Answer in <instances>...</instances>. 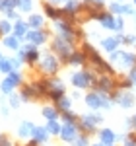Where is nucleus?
Instances as JSON below:
<instances>
[{
    "label": "nucleus",
    "mask_w": 136,
    "mask_h": 146,
    "mask_svg": "<svg viewBox=\"0 0 136 146\" xmlns=\"http://www.w3.org/2000/svg\"><path fill=\"white\" fill-rule=\"evenodd\" d=\"M95 80H97V74L93 68H84V70H76L70 74V84L76 90H90L93 88Z\"/></svg>",
    "instance_id": "1"
},
{
    "label": "nucleus",
    "mask_w": 136,
    "mask_h": 146,
    "mask_svg": "<svg viewBox=\"0 0 136 146\" xmlns=\"http://www.w3.org/2000/svg\"><path fill=\"white\" fill-rule=\"evenodd\" d=\"M84 103L90 107L91 111H97V109H111L113 107V98L111 94H101V92H88L84 96Z\"/></svg>",
    "instance_id": "2"
},
{
    "label": "nucleus",
    "mask_w": 136,
    "mask_h": 146,
    "mask_svg": "<svg viewBox=\"0 0 136 146\" xmlns=\"http://www.w3.org/2000/svg\"><path fill=\"white\" fill-rule=\"evenodd\" d=\"M109 62L117 70H130L132 66H136V55L130 53V51L119 49V51H115V53L109 55Z\"/></svg>",
    "instance_id": "3"
},
{
    "label": "nucleus",
    "mask_w": 136,
    "mask_h": 146,
    "mask_svg": "<svg viewBox=\"0 0 136 146\" xmlns=\"http://www.w3.org/2000/svg\"><path fill=\"white\" fill-rule=\"evenodd\" d=\"M60 64L62 60L58 58L53 51H47V53H41V58H39V68L41 72L47 74V76H55L58 70H60Z\"/></svg>",
    "instance_id": "4"
},
{
    "label": "nucleus",
    "mask_w": 136,
    "mask_h": 146,
    "mask_svg": "<svg viewBox=\"0 0 136 146\" xmlns=\"http://www.w3.org/2000/svg\"><path fill=\"white\" fill-rule=\"evenodd\" d=\"M51 51L66 64V60L70 58V55H72L76 49H74V43H72V41H68V39H64V37L57 35V37L53 39V43H51Z\"/></svg>",
    "instance_id": "5"
},
{
    "label": "nucleus",
    "mask_w": 136,
    "mask_h": 146,
    "mask_svg": "<svg viewBox=\"0 0 136 146\" xmlns=\"http://www.w3.org/2000/svg\"><path fill=\"white\" fill-rule=\"evenodd\" d=\"M103 123V117L99 113H84L78 121V127L82 131V135H91L97 131V127Z\"/></svg>",
    "instance_id": "6"
},
{
    "label": "nucleus",
    "mask_w": 136,
    "mask_h": 146,
    "mask_svg": "<svg viewBox=\"0 0 136 146\" xmlns=\"http://www.w3.org/2000/svg\"><path fill=\"white\" fill-rule=\"evenodd\" d=\"M55 31H57V35L64 37V39L72 41V43H76L78 31H76V27L72 25V22H70V20H64V18H60V20H55Z\"/></svg>",
    "instance_id": "7"
},
{
    "label": "nucleus",
    "mask_w": 136,
    "mask_h": 146,
    "mask_svg": "<svg viewBox=\"0 0 136 146\" xmlns=\"http://www.w3.org/2000/svg\"><path fill=\"white\" fill-rule=\"evenodd\" d=\"M111 98L123 109H130V107H134V103H136V96H134V92H130V90H115L111 94Z\"/></svg>",
    "instance_id": "8"
},
{
    "label": "nucleus",
    "mask_w": 136,
    "mask_h": 146,
    "mask_svg": "<svg viewBox=\"0 0 136 146\" xmlns=\"http://www.w3.org/2000/svg\"><path fill=\"white\" fill-rule=\"evenodd\" d=\"M18 56L22 58L23 62H27V64H35V62H39L41 53H39L37 45H33V43H23L20 47V51H18Z\"/></svg>",
    "instance_id": "9"
},
{
    "label": "nucleus",
    "mask_w": 136,
    "mask_h": 146,
    "mask_svg": "<svg viewBox=\"0 0 136 146\" xmlns=\"http://www.w3.org/2000/svg\"><path fill=\"white\" fill-rule=\"evenodd\" d=\"M93 90L101 94H113L117 90V78L109 74H97V80L93 84Z\"/></svg>",
    "instance_id": "10"
},
{
    "label": "nucleus",
    "mask_w": 136,
    "mask_h": 146,
    "mask_svg": "<svg viewBox=\"0 0 136 146\" xmlns=\"http://www.w3.org/2000/svg\"><path fill=\"white\" fill-rule=\"evenodd\" d=\"M80 135H82V131H80L78 123H62V129H60V135L58 136H60L64 142L72 144Z\"/></svg>",
    "instance_id": "11"
},
{
    "label": "nucleus",
    "mask_w": 136,
    "mask_h": 146,
    "mask_svg": "<svg viewBox=\"0 0 136 146\" xmlns=\"http://www.w3.org/2000/svg\"><path fill=\"white\" fill-rule=\"evenodd\" d=\"M62 96H66V90H64V84L60 82L58 78H55V76H51L49 78V98L57 103Z\"/></svg>",
    "instance_id": "12"
},
{
    "label": "nucleus",
    "mask_w": 136,
    "mask_h": 146,
    "mask_svg": "<svg viewBox=\"0 0 136 146\" xmlns=\"http://www.w3.org/2000/svg\"><path fill=\"white\" fill-rule=\"evenodd\" d=\"M99 45L105 53H115V51H119L121 45H123V39H121V33L119 35H113V37H101V41H99Z\"/></svg>",
    "instance_id": "13"
},
{
    "label": "nucleus",
    "mask_w": 136,
    "mask_h": 146,
    "mask_svg": "<svg viewBox=\"0 0 136 146\" xmlns=\"http://www.w3.org/2000/svg\"><path fill=\"white\" fill-rule=\"evenodd\" d=\"M47 39H49V33L45 29H29L27 35H25V41L27 43H33V45H45Z\"/></svg>",
    "instance_id": "14"
},
{
    "label": "nucleus",
    "mask_w": 136,
    "mask_h": 146,
    "mask_svg": "<svg viewBox=\"0 0 136 146\" xmlns=\"http://www.w3.org/2000/svg\"><path fill=\"white\" fill-rule=\"evenodd\" d=\"M109 12L113 14V16H125V14H128V16H134L136 10L130 6V4H123V2H111L109 4Z\"/></svg>",
    "instance_id": "15"
},
{
    "label": "nucleus",
    "mask_w": 136,
    "mask_h": 146,
    "mask_svg": "<svg viewBox=\"0 0 136 146\" xmlns=\"http://www.w3.org/2000/svg\"><path fill=\"white\" fill-rule=\"evenodd\" d=\"M97 136H99V142L105 144V146H111L119 140V135L115 133L113 129H101V131L97 133Z\"/></svg>",
    "instance_id": "16"
},
{
    "label": "nucleus",
    "mask_w": 136,
    "mask_h": 146,
    "mask_svg": "<svg viewBox=\"0 0 136 146\" xmlns=\"http://www.w3.org/2000/svg\"><path fill=\"white\" fill-rule=\"evenodd\" d=\"M68 66H74V68H82L88 64V58H86V53L84 51H74L72 55H70V58L66 60Z\"/></svg>",
    "instance_id": "17"
},
{
    "label": "nucleus",
    "mask_w": 136,
    "mask_h": 146,
    "mask_svg": "<svg viewBox=\"0 0 136 146\" xmlns=\"http://www.w3.org/2000/svg\"><path fill=\"white\" fill-rule=\"evenodd\" d=\"M49 131H47V127H37L35 125L33 129V135H31V140H33L35 144H45L47 140H49Z\"/></svg>",
    "instance_id": "18"
},
{
    "label": "nucleus",
    "mask_w": 136,
    "mask_h": 146,
    "mask_svg": "<svg viewBox=\"0 0 136 146\" xmlns=\"http://www.w3.org/2000/svg\"><path fill=\"white\" fill-rule=\"evenodd\" d=\"M33 129H35V125L31 121H22L20 127H18V136L22 140H27V138H31V135H33Z\"/></svg>",
    "instance_id": "19"
},
{
    "label": "nucleus",
    "mask_w": 136,
    "mask_h": 146,
    "mask_svg": "<svg viewBox=\"0 0 136 146\" xmlns=\"http://www.w3.org/2000/svg\"><path fill=\"white\" fill-rule=\"evenodd\" d=\"M43 10H45L47 18H51L53 22H55V20H60V18L64 16V10H60V8H57L55 4H45V6H43Z\"/></svg>",
    "instance_id": "20"
},
{
    "label": "nucleus",
    "mask_w": 136,
    "mask_h": 146,
    "mask_svg": "<svg viewBox=\"0 0 136 146\" xmlns=\"http://www.w3.org/2000/svg\"><path fill=\"white\" fill-rule=\"evenodd\" d=\"M41 115L45 117L47 121H57V119H60V111L57 109V105H45L41 109Z\"/></svg>",
    "instance_id": "21"
},
{
    "label": "nucleus",
    "mask_w": 136,
    "mask_h": 146,
    "mask_svg": "<svg viewBox=\"0 0 136 146\" xmlns=\"http://www.w3.org/2000/svg\"><path fill=\"white\" fill-rule=\"evenodd\" d=\"M29 29H31V27H29V23H27V22L18 20V22L14 23V35H16V37H20V39H25V35H27Z\"/></svg>",
    "instance_id": "22"
},
{
    "label": "nucleus",
    "mask_w": 136,
    "mask_h": 146,
    "mask_svg": "<svg viewBox=\"0 0 136 146\" xmlns=\"http://www.w3.org/2000/svg\"><path fill=\"white\" fill-rule=\"evenodd\" d=\"M80 8H82V2H78V0H68L66 4H64V16L74 18L80 12Z\"/></svg>",
    "instance_id": "23"
},
{
    "label": "nucleus",
    "mask_w": 136,
    "mask_h": 146,
    "mask_svg": "<svg viewBox=\"0 0 136 146\" xmlns=\"http://www.w3.org/2000/svg\"><path fill=\"white\" fill-rule=\"evenodd\" d=\"M4 47H6V49H12V51H20V47H22L20 37H16V35H6V37H4Z\"/></svg>",
    "instance_id": "24"
},
{
    "label": "nucleus",
    "mask_w": 136,
    "mask_h": 146,
    "mask_svg": "<svg viewBox=\"0 0 136 146\" xmlns=\"http://www.w3.org/2000/svg\"><path fill=\"white\" fill-rule=\"evenodd\" d=\"M16 88H18V86H16V84H14L8 76L2 80V84H0V92H2V96H12Z\"/></svg>",
    "instance_id": "25"
},
{
    "label": "nucleus",
    "mask_w": 136,
    "mask_h": 146,
    "mask_svg": "<svg viewBox=\"0 0 136 146\" xmlns=\"http://www.w3.org/2000/svg\"><path fill=\"white\" fill-rule=\"evenodd\" d=\"M72 98H68V96H62V98H60V100L57 101V103H55V105H57V109L60 113H64V111H70V109H72Z\"/></svg>",
    "instance_id": "26"
},
{
    "label": "nucleus",
    "mask_w": 136,
    "mask_h": 146,
    "mask_svg": "<svg viewBox=\"0 0 136 146\" xmlns=\"http://www.w3.org/2000/svg\"><path fill=\"white\" fill-rule=\"evenodd\" d=\"M27 23H29V27H31V29H43L45 20H43V16H41V14H31V16H29V20H27Z\"/></svg>",
    "instance_id": "27"
},
{
    "label": "nucleus",
    "mask_w": 136,
    "mask_h": 146,
    "mask_svg": "<svg viewBox=\"0 0 136 146\" xmlns=\"http://www.w3.org/2000/svg\"><path fill=\"white\" fill-rule=\"evenodd\" d=\"M47 131H49V135L51 136H58L60 135V129H62V125L58 123V119L57 121H47Z\"/></svg>",
    "instance_id": "28"
},
{
    "label": "nucleus",
    "mask_w": 136,
    "mask_h": 146,
    "mask_svg": "<svg viewBox=\"0 0 136 146\" xmlns=\"http://www.w3.org/2000/svg\"><path fill=\"white\" fill-rule=\"evenodd\" d=\"M60 121H62V123H78L80 117H78V115H76L74 111H72V109H70V111L60 113Z\"/></svg>",
    "instance_id": "29"
},
{
    "label": "nucleus",
    "mask_w": 136,
    "mask_h": 146,
    "mask_svg": "<svg viewBox=\"0 0 136 146\" xmlns=\"http://www.w3.org/2000/svg\"><path fill=\"white\" fill-rule=\"evenodd\" d=\"M12 70H14V68H12V60L6 58V56H2V58H0V74H6V76H8Z\"/></svg>",
    "instance_id": "30"
},
{
    "label": "nucleus",
    "mask_w": 136,
    "mask_h": 146,
    "mask_svg": "<svg viewBox=\"0 0 136 146\" xmlns=\"http://www.w3.org/2000/svg\"><path fill=\"white\" fill-rule=\"evenodd\" d=\"M12 31H14V25H12L8 20H2V22H0V35L6 37V35H10Z\"/></svg>",
    "instance_id": "31"
},
{
    "label": "nucleus",
    "mask_w": 136,
    "mask_h": 146,
    "mask_svg": "<svg viewBox=\"0 0 136 146\" xmlns=\"http://www.w3.org/2000/svg\"><path fill=\"white\" fill-rule=\"evenodd\" d=\"M121 39H123V45L136 47V35L134 33H121Z\"/></svg>",
    "instance_id": "32"
},
{
    "label": "nucleus",
    "mask_w": 136,
    "mask_h": 146,
    "mask_svg": "<svg viewBox=\"0 0 136 146\" xmlns=\"http://www.w3.org/2000/svg\"><path fill=\"white\" fill-rule=\"evenodd\" d=\"M8 78H10L16 86H20V84L23 82V76H22V72H20V70H12L10 74H8Z\"/></svg>",
    "instance_id": "33"
},
{
    "label": "nucleus",
    "mask_w": 136,
    "mask_h": 146,
    "mask_svg": "<svg viewBox=\"0 0 136 146\" xmlns=\"http://www.w3.org/2000/svg\"><path fill=\"white\" fill-rule=\"evenodd\" d=\"M18 8H20L22 12H31L33 0H18Z\"/></svg>",
    "instance_id": "34"
},
{
    "label": "nucleus",
    "mask_w": 136,
    "mask_h": 146,
    "mask_svg": "<svg viewBox=\"0 0 136 146\" xmlns=\"http://www.w3.org/2000/svg\"><path fill=\"white\" fill-rule=\"evenodd\" d=\"M72 146H90V138L86 135H80L74 142H72Z\"/></svg>",
    "instance_id": "35"
},
{
    "label": "nucleus",
    "mask_w": 136,
    "mask_h": 146,
    "mask_svg": "<svg viewBox=\"0 0 136 146\" xmlns=\"http://www.w3.org/2000/svg\"><path fill=\"white\" fill-rule=\"evenodd\" d=\"M20 103H22V98H20V94H12V96H10V107L18 109V107H20Z\"/></svg>",
    "instance_id": "36"
},
{
    "label": "nucleus",
    "mask_w": 136,
    "mask_h": 146,
    "mask_svg": "<svg viewBox=\"0 0 136 146\" xmlns=\"http://www.w3.org/2000/svg\"><path fill=\"white\" fill-rule=\"evenodd\" d=\"M115 31H117V33H123V31H125V20H123V16H117V22H115Z\"/></svg>",
    "instance_id": "37"
},
{
    "label": "nucleus",
    "mask_w": 136,
    "mask_h": 146,
    "mask_svg": "<svg viewBox=\"0 0 136 146\" xmlns=\"http://www.w3.org/2000/svg\"><path fill=\"white\" fill-rule=\"evenodd\" d=\"M2 8L4 10H16L18 8V0H2Z\"/></svg>",
    "instance_id": "38"
},
{
    "label": "nucleus",
    "mask_w": 136,
    "mask_h": 146,
    "mask_svg": "<svg viewBox=\"0 0 136 146\" xmlns=\"http://www.w3.org/2000/svg\"><path fill=\"white\" fill-rule=\"evenodd\" d=\"M123 146H136V135L134 133H130L128 136L123 138Z\"/></svg>",
    "instance_id": "39"
},
{
    "label": "nucleus",
    "mask_w": 136,
    "mask_h": 146,
    "mask_svg": "<svg viewBox=\"0 0 136 146\" xmlns=\"http://www.w3.org/2000/svg\"><path fill=\"white\" fill-rule=\"evenodd\" d=\"M126 78L130 80V84H132V88H136V66H132L128 72H126Z\"/></svg>",
    "instance_id": "40"
},
{
    "label": "nucleus",
    "mask_w": 136,
    "mask_h": 146,
    "mask_svg": "<svg viewBox=\"0 0 136 146\" xmlns=\"http://www.w3.org/2000/svg\"><path fill=\"white\" fill-rule=\"evenodd\" d=\"M10 60H12V68H14V70H20V68H22L23 60L20 58V56H14V58H10Z\"/></svg>",
    "instance_id": "41"
},
{
    "label": "nucleus",
    "mask_w": 136,
    "mask_h": 146,
    "mask_svg": "<svg viewBox=\"0 0 136 146\" xmlns=\"http://www.w3.org/2000/svg\"><path fill=\"white\" fill-rule=\"evenodd\" d=\"M4 12H6V18H8V20H16V22L20 20V16H18L16 10H4Z\"/></svg>",
    "instance_id": "42"
},
{
    "label": "nucleus",
    "mask_w": 136,
    "mask_h": 146,
    "mask_svg": "<svg viewBox=\"0 0 136 146\" xmlns=\"http://www.w3.org/2000/svg\"><path fill=\"white\" fill-rule=\"evenodd\" d=\"M126 127L132 129V131H136V115H134V117H130V119H126Z\"/></svg>",
    "instance_id": "43"
},
{
    "label": "nucleus",
    "mask_w": 136,
    "mask_h": 146,
    "mask_svg": "<svg viewBox=\"0 0 136 146\" xmlns=\"http://www.w3.org/2000/svg\"><path fill=\"white\" fill-rule=\"evenodd\" d=\"M0 146H14L8 136H0Z\"/></svg>",
    "instance_id": "44"
},
{
    "label": "nucleus",
    "mask_w": 136,
    "mask_h": 146,
    "mask_svg": "<svg viewBox=\"0 0 136 146\" xmlns=\"http://www.w3.org/2000/svg\"><path fill=\"white\" fill-rule=\"evenodd\" d=\"M70 98H72V100H82V94L76 90V92H72V96H70Z\"/></svg>",
    "instance_id": "45"
},
{
    "label": "nucleus",
    "mask_w": 136,
    "mask_h": 146,
    "mask_svg": "<svg viewBox=\"0 0 136 146\" xmlns=\"http://www.w3.org/2000/svg\"><path fill=\"white\" fill-rule=\"evenodd\" d=\"M49 2H51V4H66L68 0H49Z\"/></svg>",
    "instance_id": "46"
},
{
    "label": "nucleus",
    "mask_w": 136,
    "mask_h": 146,
    "mask_svg": "<svg viewBox=\"0 0 136 146\" xmlns=\"http://www.w3.org/2000/svg\"><path fill=\"white\" fill-rule=\"evenodd\" d=\"M91 146H105V144H101V142H95V144H91Z\"/></svg>",
    "instance_id": "47"
},
{
    "label": "nucleus",
    "mask_w": 136,
    "mask_h": 146,
    "mask_svg": "<svg viewBox=\"0 0 136 146\" xmlns=\"http://www.w3.org/2000/svg\"><path fill=\"white\" fill-rule=\"evenodd\" d=\"M132 18H134V25H136V14H134V16H132Z\"/></svg>",
    "instance_id": "48"
},
{
    "label": "nucleus",
    "mask_w": 136,
    "mask_h": 146,
    "mask_svg": "<svg viewBox=\"0 0 136 146\" xmlns=\"http://www.w3.org/2000/svg\"><path fill=\"white\" fill-rule=\"evenodd\" d=\"M0 8H2V0H0Z\"/></svg>",
    "instance_id": "49"
},
{
    "label": "nucleus",
    "mask_w": 136,
    "mask_h": 146,
    "mask_svg": "<svg viewBox=\"0 0 136 146\" xmlns=\"http://www.w3.org/2000/svg\"><path fill=\"white\" fill-rule=\"evenodd\" d=\"M117 2H123V0H117Z\"/></svg>",
    "instance_id": "50"
},
{
    "label": "nucleus",
    "mask_w": 136,
    "mask_h": 146,
    "mask_svg": "<svg viewBox=\"0 0 136 146\" xmlns=\"http://www.w3.org/2000/svg\"><path fill=\"white\" fill-rule=\"evenodd\" d=\"M134 6H136V0H134Z\"/></svg>",
    "instance_id": "51"
},
{
    "label": "nucleus",
    "mask_w": 136,
    "mask_h": 146,
    "mask_svg": "<svg viewBox=\"0 0 136 146\" xmlns=\"http://www.w3.org/2000/svg\"><path fill=\"white\" fill-rule=\"evenodd\" d=\"M0 58H2V55H0Z\"/></svg>",
    "instance_id": "52"
}]
</instances>
